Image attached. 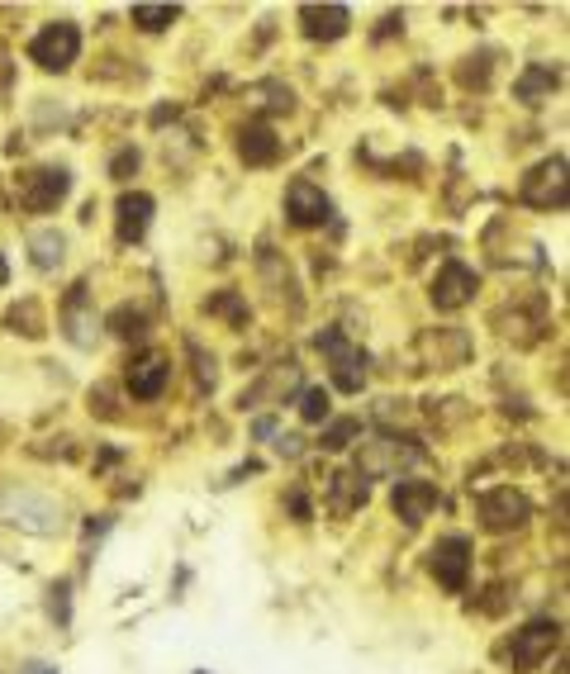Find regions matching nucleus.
I'll return each instance as SVG.
<instances>
[{
    "label": "nucleus",
    "instance_id": "obj_30",
    "mask_svg": "<svg viewBox=\"0 0 570 674\" xmlns=\"http://www.w3.org/2000/svg\"><path fill=\"white\" fill-rule=\"evenodd\" d=\"M138 171V148H119L114 152V162H110V176L114 181H128Z\"/></svg>",
    "mask_w": 570,
    "mask_h": 674
},
{
    "label": "nucleus",
    "instance_id": "obj_9",
    "mask_svg": "<svg viewBox=\"0 0 570 674\" xmlns=\"http://www.w3.org/2000/svg\"><path fill=\"white\" fill-rule=\"evenodd\" d=\"M433 580L442 584L447 594H461L466 590V580H470V541L466 537H442L437 547H433Z\"/></svg>",
    "mask_w": 570,
    "mask_h": 674
},
{
    "label": "nucleus",
    "instance_id": "obj_8",
    "mask_svg": "<svg viewBox=\"0 0 570 674\" xmlns=\"http://www.w3.org/2000/svg\"><path fill=\"white\" fill-rule=\"evenodd\" d=\"M67 195H71V176L62 167H43L34 176H24V185H20V205L29 214H53Z\"/></svg>",
    "mask_w": 570,
    "mask_h": 674
},
{
    "label": "nucleus",
    "instance_id": "obj_1",
    "mask_svg": "<svg viewBox=\"0 0 570 674\" xmlns=\"http://www.w3.org/2000/svg\"><path fill=\"white\" fill-rule=\"evenodd\" d=\"M419 447H413L409 437H376V442H366L362 456H356V476L362 480H385V476H399L404 466L419 461Z\"/></svg>",
    "mask_w": 570,
    "mask_h": 674
},
{
    "label": "nucleus",
    "instance_id": "obj_25",
    "mask_svg": "<svg viewBox=\"0 0 570 674\" xmlns=\"http://www.w3.org/2000/svg\"><path fill=\"white\" fill-rule=\"evenodd\" d=\"M205 309H209V313H224V319L233 323V328L248 323V305H242V299H238L233 290H219L214 299H205Z\"/></svg>",
    "mask_w": 570,
    "mask_h": 674
},
{
    "label": "nucleus",
    "instance_id": "obj_7",
    "mask_svg": "<svg viewBox=\"0 0 570 674\" xmlns=\"http://www.w3.org/2000/svg\"><path fill=\"white\" fill-rule=\"evenodd\" d=\"M124 385H128V395H134V399H142V404L162 399L167 385H171V356H162V352L134 356V362H128V370H124Z\"/></svg>",
    "mask_w": 570,
    "mask_h": 674
},
{
    "label": "nucleus",
    "instance_id": "obj_31",
    "mask_svg": "<svg viewBox=\"0 0 570 674\" xmlns=\"http://www.w3.org/2000/svg\"><path fill=\"white\" fill-rule=\"evenodd\" d=\"M67 594H71V590H67V584H57V590H53V618H57V622H62V627L71 622V598H67Z\"/></svg>",
    "mask_w": 570,
    "mask_h": 674
},
{
    "label": "nucleus",
    "instance_id": "obj_10",
    "mask_svg": "<svg viewBox=\"0 0 570 674\" xmlns=\"http://www.w3.org/2000/svg\"><path fill=\"white\" fill-rule=\"evenodd\" d=\"M476 290H480V276H476V271H470L466 262H447V266H442L437 276H433V290H428V295H433L437 309L452 313V309H466L470 299H476Z\"/></svg>",
    "mask_w": 570,
    "mask_h": 674
},
{
    "label": "nucleus",
    "instance_id": "obj_20",
    "mask_svg": "<svg viewBox=\"0 0 570 674\" xmlns=\"http://www.w3.org/2000/svg\"><path fill=\"white\" fill-rule=\"evenodd\" d=\"M561 85V77H556L551 67H542V62H533L518 77V100L523 105H542V100H551V91Z\"/></svg>",
    "mask_w": 570,
    "mask_h": 674
},
{
    "label": "nucleus",
    "instance_id": "obj_11",
    "mask_svg": "<svg viewBox=\"0 0 570 674\" xmlns=\"http://www.w3.org/2000/svg\"><path fill=\"white\" fill-rule=\"evenodd\" d=\"M285 214H290L295 228H319L328 219V195L309 176H299V181H290V191H285Z\"/></svg>",
    "mask_w": 570,
    "mask_h": 674
},
{
    "label": "nucleus",
    "instance_id": "obj_22",
    "mask_svg": "<svg viewBox=\"0 0 570 674\" xmlns=\"http://www.w3.org/2000/svg\"><path fill=\"white\" fill-rule=\"evenodd\" d=\"M295 385H299V370L295 366H281V370H271V376L256 385L252 395H242V404H262V399H276L281 390H295Z\"/></svg>",
    "mask_w": 570,
    "mask_h": 674
},
{
    "label": "nucleus",
    "instance_id": "obj_26",
    "mask_svg": "<svg viewBox=\"0 0 570 674\" xmlns=\"http://www.w3.org/2000/svg\"><path fill=\"white\" fill-rule=\"evenodd\" d=\"M362 433V423L356 419H333L323 427V452H342V447H352V437Z\"/></svg>",
    "mask_w": 570,
    "mask_h": 674
},
{
    "label": "nucleus",
    "instance_id": "obj_13",
    "mask_svg": "<svg viewBox=\"0 0 570 674\" xmlns=\"http://www.w3.org/2000/svg\"><path fill=\"white\" fill-rule=\"evenodd\" d=\"M352 14L347 5H299V28L314 38V43H338L347 34Z\"/></svg>",
    "mask_w": 570,
    "mask_h": 674
},
{
    "label": "nucleus",
    "instance_id": "obj_21",
    "mask_svg": "<svg viewBox=\"0 0 570 674\" xmlns=\"http://www.w3.org/2000/svg\"><path fill=\"white\" fill-rule=\"evenodd\" d=\"M366 504V480L352 476V470H342V476H333V513H352Z\"/></svg>",
    "mask_w": 570,
    "mask_h": 674
},
{
    "label": "nucleus",
    "instance_id": "obj_14",
    "mask_svg": "<svg viewBox=\"0 0 570 674\" xmlns=\"http://www.w3.org/2000/svg\"><path fill=\"white\" fill-rule=\"evenodd\" d=\"M152 195L142 191H128L119 195V205H114V228H119V242H142V233H148L152 224Z\"/></svg>",
    "mask_w": 570,
    "mask_h": 674
},
{
    "label": "nucleus",
    "instance_id": "obj_27",
    "mask_svg": "<svg viewBox=\"0 0 570 674\" xmlns=\"http://www.w3.org/2000/svg\"><path fill=\"white\" fill-rule=\"evenodd\" d=\"M110 328H114V333H119L124 342H134V338L148 333V319H142L138 309H114V313H110Z\"/></svg>",
    "mask_w": 570,
    "mask_h": 674
},
{
    "label": "nucleus",
    "instance_id": "obj_12",
    "mask_svg": "<svg viewBox=\"0 0 570 674\" xmlns=\"http://www.w3.org/2000/svg\"><path fill=\"white\" fill-rule=\"evenodd\" d=\"M390 504H395V513L409 527H419L423 518H433V509H437V484H428V480H399Z\"/></svg>",
    "mask_w": 570,
    "mask_h": 674
},
{
    "label": "nucleus",
    "instance_id": "obj_16",
    "mask_svg": "<svg viewBox=\"0 0 570 674\" xmlns=\"http://www.w3.org/2000/svg\"><path fill=\"white\" fill-rule=\"evenodd\" d=\"M419 352L433 356L437 370H452V366H466L470 342H466V333H456V328H433V333L419 338Z\"/></svg>",
    "mask_w": 570,
    "mask_h": 674
},
{
    "label": "nucleus",
    "instance_id": "obj_6",
    "mask_svg": "<svg viewBox=\"0 0 570 674\" xmlns=\"http://www.w3.org/2000/svg\"><path fill=\"white\" fill-rule=\"evenodd\" d=\"M533 518V504H527V494H518L513 484H499V490L480 494V523L490 527V533H513V527H523Z\"/></svg>",
    "mask_w": 570,
    "mask_h": 674
},
{
    "label": "nucleus",
    "instance_id": "obj_23",
    "mask_svg": "<svg viewBox=\"0 0 570 674\" xmlns=\"http://www.w3.org/2000/svg\"><path fill=\"white\" fill-rule=\"evenodd\" d=\"M252 105L256 110H266V114H285L295 105V95H290V85H281V81H266V85H252Z\"/></svg>",
    "mask_w": 570,
    "mask_h": 674
},
{
    "label": "nucleus",
    "instance_id": "obj_17",
    "mask_svg": "<svg viewBox=\"0 0 570 674\" xmlns=\"http://www.w3.org/2000/svg\"><path fill=\"white\" fill-rule=\"evenodd\" d=\"M238 157H242L248 167H271V162L281 157V138L271 134L266 124H248V128L238 134Z\"/></svg>",
    "mask_w": 570,
    "mask_h": 674
},
{
    "label": "nucleus",
    "instance_id": "obj_3",
    "mask_svg": "<svg viewBox=\"0 0 570 674\" xmlns=\"http://www.w3.org/2000/svg\"><path fill=\"white\" fill-rule=\"evenodd\" d=\"M523 205L533 209H566V157H547L523 176L518 185Z\"/></svg>",
    "mask_w": 570,
    "mask_h": 674
},
{
    "label": "nucleus",
    "instance_id": "obj_18",
    "mask_svg": "<svg viewBox=\"0 0 570 674\" xmlns=\"http://www.w3.org/2000/svg\"><path fill=\"white\" fill-rule=\"evenodd\" d=\"M86 285H77L67 299V313H62V323H67V338L77 342V347H95V333H100V323H95V313H86Z\"/></svg>",
    "mask_w": 570,
    "mask_h": 674
},
{
    "label": "nucleus",
    "instance_id": "obj_15",
    "mask_svg": "<svg viewBox=\"0 0 570 674\" xmlns=\"http://www.w3.org/2000/svg\"><path fill=\"white\" fill-rule=\"evenodd\" d=\"M5 513H10V523H20V527H29V533H57V509L48 504V499H34V494H10L5 499Z\"/></svg>",
    "mask_w": 570,
    "mask_h": 674
},
{
    "label": "nucleus",
    "instance_id": "obj_2",
    "mask_svg": "<svg viewBox=\"0 0 570 674\" xmlns=\"http://www.w3.org/2000/svg\"><path fill=\"white\" fill-rule=\"evenodd\" d=\"M77 53H81V28L71 20L48 24L43 34H34V43H29V57H34L43 71H67L71 62H77Z\"/></svg>",
    "mask_w": 570,
    "mask_h": 674
},
{
    "label": "nucleus",
    "instance_id": "obj_19",
    "mask_svg": "<svg viewBox=\"0 0 570 674\" xmlns=\"http://www.w3.org/2000/svg\"><path fill=\"white\" fill-rule=\"evenodd\" d=\"M29 252H34L38 271H57L67 262V238L57 228H38V233H29Z\"/></svg>",
    "mask_w": 570,
    "mask_h": 674
},
{
    "label": "nucleus",
    "instance_id": "obj_4",
    "mask_svg": "<svg viewBox=\"0 0 570 674\" xmlns=\"http://www.w3.org/2000/svg\"><path fill=\"white\" fill-rule=\"evenodd\" d=\"M561 647V622H551V618H537V622H527L523 632H513V647H509V661L518 674L527 670H537L547 655Z\"/></svg>",
    "mask_w": 570,
    "mask_h": 674
},
{
    "label": "nucleus",
    "instance_id": "obj_29",
    "mask_svg": "<svg viewBox=\"0 0 570 674\" xmlns=\"http://www.w3.org/2000/svg\"><path fill=\"white\" fill-rule=\"evenodd\" d=\"M10 323H14V333H24V338H38V333H43V319H38V305H34V299L14 309Z\"/></svg>",
    "mask_w": 570,
    "mask_h": 674
},
{
    "label": "nucleus",
    "instance_id": "obj_32",
    "mask_svg": "<svg viewBox=\"0 0 570 674\" xmlns=\"http://www.w3.org/2000/svg\"><path fill=\"white\" fill-rule=\"evenodd\" d=\"M276 452H281V456H299V437H295V433H281V437H276Z\"/></svg>",
    "mask_w": 570,
    "mask_h": 674
},
{
    "label": "nucleus",
    "instance_id": "obj_33",
    "mask_svg": "<svg viewBox=\"0 0 570 674\" xmlns=\"http://www.w3.org/2000/svg\"><path fill=\"white\" fill-rule=\"evenodd\" d=\"M20 674H57V670H48V665H24Z\"/></svg>",
    "mask_w": 570,
    "mask_h": 674
},
{
    "label": "nucleus",
    "instance_id": "obj_24",
    "mask_svg": "<svg viewBox=\"0 0 570 674\" xmlns=\"http://www.w3.org/2000/svg\"><path fill=\"white\" fill-rule=\"evenodd\" d=\"M181 20V5H134V24L148 28V34H162Z\"/></svg>",
    "mask_w": 570,
    "mask_h": 674
},
{
    "label": "nucleus",
    "instance_id": "obj_34",
    "mask_svg": "<svg viewBox=\"0 0 570 674\" xmlns=\"http://www.w3.org/2000/svg\"><path fill=\"white\" fill-rule=\"evenodd\" d=\"M5 276H10V266H5V256H0V285H5Z\"/></svg>",
    "mask_w": 570,
    "mask_h": 674
},
{
    "label": "nucleus",
    "instance_id": "obj_5",
    "mask_svg": "<svg viewBox=\"0 0 570 674\" xmlns=\"http://www.w3.org/2000/svg\"><path fill=\"white\" fill-rule=\"evenodd\" d=\"M319 352H328V362H333V385L342 395H356L366 385V352L352 347L342 333H319Z\"/></svg>",
    "mask_w": 570,
    "mask_h": 674
},
{
    "label": "nucleus",
    "instance_id": "obj_28",
    "mask_svg": "<svg viewBox=\"0 0 570 674\" xmlns=\"http://www.w3.org/2000/svg\"><path fill=\"white\" fill-rule=\"evenodd\" d=\"M299 419H305V423H323L328 419V390H305V395H299Z\"/></svg>",
    "mask_w": 570,
    "mask_h": 674
}]
</instances>
